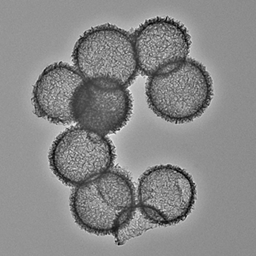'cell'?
<instances>
[{
  "mask_svg": "<svg viewBox=\"0 0 256 256\" xmlns=\"http://www.w3.org/2000/svg\"><path fill=\"white\" fill-rule=\"evenodd\" d=\"M136 206L132 178L120 166L74 188L70 197L76 224L97 236H113L130 220Z\"/></svg>",
  "mask_w": 256,
  "mask_h": 256,
  "instance_id": "6da1fadb",
  "label": "cell"
},
{
  "mask_svg": "<svg viewBox=\"0 0 256 256\" xmlns=\"http://www.w3.org/2000/svg\"><path fill=\"white\" fill-rule=\"evenodd\" d=\"M145 96L148 108L158 118L186 124L200 118L210 106L213 80L202 62L188 58L170 70L148 77Z\"/></svg>",
  "mask_w": 256,
  "mask_h": 256,
  "instance_id": "7a4b0ae2",
  "label": "cell"
},
{
  "mask_svg": "<svg viewBox=\"0 0 256 256\" xmlns=\"http://www.w3.org/2000/svg\"><path fill=\"white\" fill-rule=\"evenodd\" d=\"M74 67L85 80L128 88L138 69L131 33L112 24L85 31L72 52Z\"/></svg>",
  "mask_w": 256,
  "mask_h": 256,
  "instance_id": "3957f363",
  "label": "cell"
},
{
  "mask_svg": "<svg viewBox=\"0 0 256 256\" xmlns=\"http://www.w3.org/2000/svg\"><path fill=\"white\" fill-rule=\"evenodd\" d=\"M116 159V148L108 137L79 126L61 132L48 152L52 173L72 188L108 172Z\"/></svg>",
  "mask_w": 256,
  "mask_h": 256,
  "instance_id": "277c9868",
  "label": "cell"
},
{
  "mask_svg": "<svg viewBox=\"0 0 256 256\" xmlns=\"http://www.w3.org/2000/svg\"><path fill=\"white\" fill-rule=\"evenodd\" d=\"M137 203L144 216L158 227L184 222L197 199L196 184L187 170L172 164L150 168L139 178Z\"/></svg>",
  "mask_w": 256,
  "mask_h": 256,
  "instance_id": "5b68a950",
  "label": "cell"
},
{
  "mask_svg": "<svg viewBox=\"0 0 256 256\" xmlns=\"http://www.w3.org/2000/svg\"><path fill=\"white\" fill-rule=\"evenodd\" d=\"M131 36L138 72L144 76L162 74L183 62L192 45L188 28L169 16L146 20Z\"/></svg>",
  "mask_w": 256,
  "mask_h": 256,
  "instance_id": "8992f818",
  "label": "cell"
},
{
  "mask_svg": "<svg viewBox=\"0 0 256 256\" xmlns=\"http://www.w3.org/2000/svg\"><path fill=\"white\" fill-rule=\"evenodd\" d=\"M70 110L77 126L107 136L127 126L134 114V99L128 88L84 80L72 96Z\"/></svg>",
  "mask_w": 256,
  "mask_h": 256,
  "instance_id": "52a82bcc",
  "label": "cell"
},
{
  "mask_svg": "<svg viewBox=\"0 0 256 256\" xmlns=\"http://www.w3.org/2000/svg\"><path fill=\"white\" fill-rule=\"evenodd\" d=\"M74 66L60 62L44 70L33 86L34 113L52 124L72 123L70 102L76 90L84 82Z\"/></svg>",
  "mask_w": 256,
  "mask_h": 256,
  "instance_id": "ba28073f",
  "label": "cell"
},
{
  "mask_svg": "<svg viewBox=\"0 0 256 256\" xmlns=\"http://www.w3.org/2000/svg\"><path fill=\"white\" fill-rule=\"evenodd\" d=\"M158 227L154 224H152L144 216L142 210L139 208L138 203H137L135 211L130 220L124 226L118 229V232L113 235V236L114 237L115 243L116 246H124L128 240L140 236L143 234L144 232Z\"/></svg>",
  "mask_w": 256,
  "mask_h": 256,
  "instance_id": "9c48e42d",
  "label": "cell"
}]
</instances>
